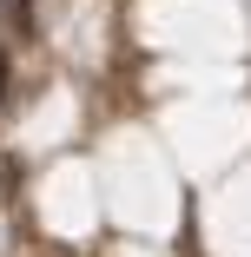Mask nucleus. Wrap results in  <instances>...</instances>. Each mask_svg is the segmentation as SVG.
I'll return each mask as SVG.
<instances>
[{
  "label": "nucleus",
  "instance_id": "f257e3e1",
  "mask_svg": "<svg viewBox=\"0 0 251 257\" xmlns=\"http://www.w3.org/2000/svg\"><path fill=\"white\" fill-rule=\"evenodd\" d=\"M14 33H27V7L20 0H0V40H14Z\"/></svg>",
  "mask_w": 251,
  "mask_h": 257
},
{
  "label": "nucleus",
  "instance_id": "f03ea898",
  "mask_svg": "<svg viewBox=\"0 0 251 257\" xmlns=\"http://www.w3.org/2000/svg\"><path fill=\"white\" fill-rule=\"evenodd\" d=\"M0 92H7V53H0Z\"/></svg>",
  "mask_w": 251,
  "mask_h": 257
}]
</instances>
